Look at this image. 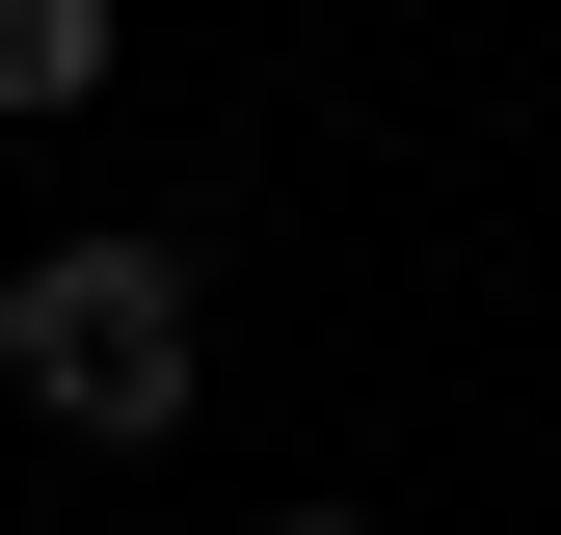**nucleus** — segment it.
<instances>
[{"instance_id":"f257e3e1","label":"nucleus","mask_w":561,"mask_h":535,"mask_svg":"<svg viewBox=\"0 0 561 535\" xmlns=\"http://www.w3.org/2000/svg\"><path fill=\"white\" fill-rule=\"evenodd\" d=\"M0 401H54L81 455H161L187 401H215V295H187V241H27V268H0Z\"/></svg>"},{"instance_id":"f03ea898","label":"nucleus","mask_w":561,"mask_h":535,"mask_svg":"<svg viewBox=\"0 0 561 535\" xmlns=\"http://www.w3.org/2000/svg\"><path fill=\"white\" fill-rule=\"evenodd\" d=\"M0 107H107V0H0Z\"/></svg>"},{"instance_id":"7ed1b4c3","label":"nucleus","mask_w":561,"mask_h":535,"mask_svg":"<svg viewBox=\"0 0 561 535\" xmlns=\"http://www.w3.org/2000/svg\"><path fill=\"white\" fill-rule=\"evenodd\" d=\"M267 535H375V509H267Z\"/></svg>"}]
</instances>
